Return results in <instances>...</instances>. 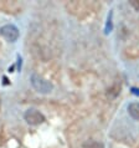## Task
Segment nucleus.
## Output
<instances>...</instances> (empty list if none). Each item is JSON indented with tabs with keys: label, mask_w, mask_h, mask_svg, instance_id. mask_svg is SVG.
Returning a JSON list of instances; mask_svg holds the SVG:
<instances>
[{
	"label": "nucleus",
	"mask_w": 139,
	"mask_h": 148,
	"mask_svg": "<svg viewBox=\"0 0 139 148\" xmlns=\"http://www.w3.org/2000/svg\"><path fill=\"white\" fill-rule=\"evenodd\" d=\"M0 35L9 42H15L19 39V29L13 24H6L0 27Z\"/></svg>",
	"instance_id": "f03ea898"
},
{
	"label": "nucleus",
	"mask_w": 139,
	"mask_h": 148,
	"mask_svg": "<svg viewBox=\"0 0 139 148\" xmlns=\"http://www.w3.org/2000/svg\"><path fill=\"white\" fill-rule=\"evenodd\" d=\"M82 148H104V145L97 141H86L82 145Z\"/></svg>",
	"instance_id": "423d86ee"
},
{
	"label": "nucleus",
	"mask_w": 139,
	"mask_h": 148,
	"mask_svg": "<svg viewBox=\"0 0 139 148\" xmlns=\"http://www.w3.org/2000/svg\"><path fill=\"white\" fill-rule=\"evenodd\" d=\"M130 5L134 8L136 11H139V0H132V1H130Z\"/></svg>",
	"instance_id": "0eeeda50"
},
{
	"label": "nucleus",
	"mask_w": 139,
	"mask_h": 148,
	"mask_svg": "<svg viewBox=\"0 0 139 148\" xmlns=\"http://www.w3.org/2000/svg\"><path fill=\"white\" fill-rule=\"evenodd\" d=\"M112 16H113V10L109 11V14H108V16H107V23H106V26H104V34H106V35H108L109 32L113 30Z\"/></svg>",
	"instance_id": "39448f33"
},
{
	"label": "nucleus",
	"mask_w": 139,
	"mask_h": 148,
	"mask_svg": "<svg viewBox=\"0 0 139 148\" xmlns=\"http://www.w3.org/2000/svg\"><path fill=\"white\" fill-rule=\"evenodd\" d=\"M130 92H132L134 96H139V88H137V87H132L130 88Z\"/></svg>",
	"instance_id": "6e6552de"
},
{
	"label": "nucleus",
	"mask_w": 139,
	"mask_h": 148,
	"mask_svg": "<svg viewBox=\"0 0 139 148\" xmlns=\"http://www.w3.org/2000/svg\"><path fill=\"white\" fill-rule=\"evenodd\" d=\"M24 118H25V121L29 125H32V126H37V125H41V123L45 122V116L40 111L35 110V108L27 110L26 112L24 113Z\"/></svg>",
	"instance_id": "7ed1b4c3"
},
{
	"label": "nucleus",
	"mask_w": 139,
	"mask_h": 148,
	"mask_svg": "<svg viewBox=\"0 0 139 148\" xmlns=\"http://www.w3.org/2000/svg\"><path fill=\"white\" fill-rule=\"evenodd\" d=\"M128 113L129 116L136 121H139V102H132V103L128 105Z\"/></svg>",
	"instance_id": "20e7f679"
},
{
	"label": "nucleus",
	"mask_w": 139,
	"mask_h": 148,
	"mask_svg": "<svg viewBox=\"0 0 139 148\" xmlns=\"http://www.w3.org/2000/svg\"><path fill=\"white\" fill-rule=\"evenodd\" d=\"M30 82H31V86L34 87V90L39 93L46 95V93L52 92V90H54L52 82L46 80L41 75H39V73H35V72L32 73L31 77H30Z\"/></svg>",
	"instance_id": "f257e3e1"
}]
</instances>
